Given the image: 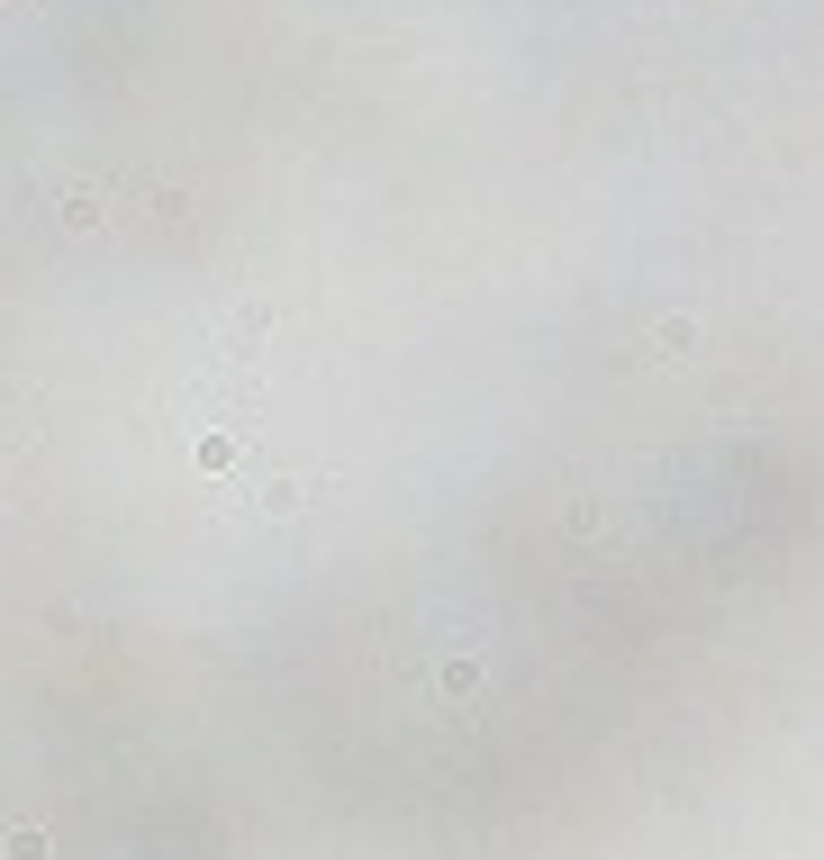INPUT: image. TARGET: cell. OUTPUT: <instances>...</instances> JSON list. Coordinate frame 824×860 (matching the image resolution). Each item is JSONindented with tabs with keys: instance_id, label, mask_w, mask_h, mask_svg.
<instances>
[{
	"instance_id": "obj_1",
	"label": "cell",
	"mask_w": 824,
	"mask_h": 860,
	"mask_svg": "<svg viewBox=\"0 0 824 860\" xmlns=\"http://www.w3.org/2000/svg\"><path fill=\"white\" fill-rule=\"evenodd\" d=\"M653 354H661V362H689V354H698V326H689V317H661V326H653Z\"/></svg>"
},
{
	"instance_id": "obj_2",
	"label": "cell",
	"mask_w": 824,
	"mask_h": 860,
	"mask_svg": "<svg viewBox=\"0 0 824 860\" xmlns=\"http://www.w3.org/2000/svg\"><path fill=\"white\" fill-rule=\"evenodd\" d=\"M480 689V652H454L444 661V697H471Z\"/></svg>"
},
{
	"instance_id": "obj_3",
	"label": "cell",
	"mask_w": 824,
	"mask_h": 860,
	"mask_svg": "<svg viewBox=\"0 0 824 860\" xmlns=\"http://www.w3.org/2000/svg\"><path fill=\"white\" fill-rule=\"evenodd\" d=\"M236 462V435H200V471H227Z\"/></svg>"
},
{
	"instance_id": "obj_4",
	"label": "cell",
	"mask_w": 824,
	"mask_h": 860,
	"mask_svg": "<svg viewBox=\"0 0 824 860\" xmlns=\"http://www.w3.org/2000/svg\"><path fill=\"white\" fill-rule=\"evenodd\" d=\"M0 851H10V860H46V834H36V825H19V834L0 842Z\"/></svg>"
}]
</instances>
